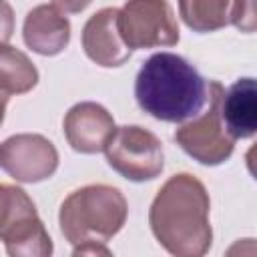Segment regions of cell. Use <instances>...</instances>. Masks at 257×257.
<instances>
[{"mask_svg": "<svg viewBox=\"0 0 257 257\" xmlns=\"http://www.w3.org/2000/svg\"><path fill=\"white\" fill-rule=\"evenodd\" d=\"M6 104H8V98L6 96H0V124H2L4 114H6Z\"/></svg>", "mask_w": 257, "mask_h": 257, "instance_id": "obj_19", "label": "cell"}, {"mask_svg": "<svg viewBox=\"0 0 257 257\" xmlns=\"http://www.w3.org/2000/svg\"><path fill=\"white\" fill-rule=\"evenodd\" d=\"M0 241L10 257H48L52 239L28 193L0 183Z\"/></svg>", "mask_w": 257, "mask_h": 257, "instance_id": "obj_5", "label": "cell"}, {"mask_svg": "<svg viewBox=\"0 0 257 257\" xmlns=\"http://www.w3.org/2000/svg\"><path fill=\"white\" fill-rule=\"evenodd\" d=\"M223 84L217 80L207 82V102L203 110L185 120L175 131V143L197 163L205 167H217L231 159L235 151V139L227 133L221 116Z\"/></svg>", "mask_w": 257, "mask_h": 257, "instance_id": "obj_4", "label": "cell"}, {"mask_svg": "<svg viewBox=\"0 0 257 257\" xmlns=\"http://www.w3.org/2000/svg\"><path fill=\"white\" fill-rule=\"evenodd\" d=\"M209 213L211 199L205 185L191 173H177L157 191L149 209V225L167 253L203 257L213 243Z\"/></svg>", "mask_w": 257, "mask_h": 257, "instance_id": "obj_1", "label": "cell"}, {"mask_svg": "<svg viewBox=\"0 0 257 257\" xmlns=\"http://www.w3.org/2000/svg\"><path fill=\"white\" fill-rule=\"evenodd\" d=\"M120 8L108 6L94 12L82 26L80 42L84 54L102 68H116L122 66L133 50L126 46L120 24H118Z\"/></svg>", "mask_w": 257, "mask_h": 257, "instance_id": "obj_9", "label": "cell"}, {"mask_svg": "<svg viewBox=\"0 0 257 257\" xmlns=\"http://www.w3.org/2000/svg\"><path fill=\"white\" fill-rule=\"evenodd\" d=\"M66 143L80 155L102 153L116 131L112 114L98 102L82 100L68 108L62 120Z\"/></svg>", "mask_w": 257, "mask_h": 257, "instance_id": "obj_10", "label": "cell"}, {"mask_svg": "<svg viewBox=\"0 0 257 257\" xmlns=\"http://www.w3.org/2000/svg\"><path fill=\"white\" fill-rule=\"evenodd\" d=\"M92 0H50L52 6H56L64 14H78L82 12Z\"/></svg>", "mask_w": 257, "mask_h": 257, "instance_id": "obj_17", "label": "cell"}, {"mask_svg": "<svg viewBox=\"0 0 257 257\" xmlns=\"http://www.w3.org/2000/svg\"><path fill=\"white\" fill-rule=\"evenodd\" d=\"M0 169L18 183H42L56 173L58 151L44 135H12L0 143Z\"/></svg>", "mask_w": 257, "mask_h": 257, "instance_id": "obj_8", "label": "cell"}, {"mask_svg": "<svg viewBox=\"0 0 257 257\" xmlns=\"http://www.w3.org/2000/svg\"><path fill=\"white\" fill-rule=\"evenodd\" d=\"M233 0H179V16L193 32H215L231 24Z\"/></svg>", "mask_w": 257, "mask_h": 257, "instance_id": "obj_14", "label": "cell"}, {"mask_svg": "<svg viewBox=\"0 0 257 257\" xmlns=\"http://www.w3.org/2000/svg\"><path fill=\"white\" fill-rule=\"evenodd\" d=\"M231 24L235 28H239L241 32H247V34L255 30V4H253V0H233Z\"/></svg>", "mask_w": 257, "mask_h": 257, "instance_id": "obj_15", "label": "cell"}, {"mask_svg": "<svg viewBox=\"0 0 257 257\" xmlns=\"http://www.w3.org/2000/svg\"><path fill=\"white\" fill-rule=\"evenodd\" d=\"M72 255H110V251L102 243H84L72 249Z\"/></svg>", "mask_w": 257, "mask_h": 257, "instance_id": "obj_18", "label": "cell"}, {"mask_svg": "<svg viewBox=\"0 0 257 257\" xmlns=\"http://www.w3.org/2000/svg\"><path fill=\"white\" fill-rule=\"evenodd\" d=\"M118 24L131 50L175 46L181 38L177 16L167 0H126Z\"/></svg>", "mask_w": 257, "mask_h": 257, "instance_id": "obj_7", "label": "cell"}, {"mask_svg": "<svg viewBox=\"0 0 257 257\" xmlns=\"http://www.w3.org/2000/svg\"><path fill=\"white\" fill-rule=\"evenodd\" d=\"M104 155L108 167L133 183L153 181L165 169L161 139L139 124L118 126L104 147Z\"/></svg>", "mask_w": 257, "mask_h": 257, "instance_id": "obj_6", "label": "cell"}, {"mask_svg": "<svg viewBox=\"0 0 257 257\" xmlns=\"http://www.w3.org/2000/svg\"><path fill=\"white\" fill-rule=\"evenodd\" d=\"M221 116L235 141L251 139L257 133V90L253 78H239L223 90Z\"/></svg>", "mask_w": 257, "mask_h": 257, "instance_id": "obj_12", "label": "cell"}, {"mask_svg": "<svg viewBox=\"0 0 257 257\" xmlns=\"http://www.w3.org/2000/svg\"><path fill=\"white\" fill-rule=\"evenodd\" d=\"M135 98L149 116L181 124L203 110L207 80L187 58L173 52H157L137 72Z\"/></svg>", "mask_w": 257, "mask_h": 257, "instance_id": "obj_2", "label": "cell"}, {"mask_svg": "<svg viewBox=\"0 0 257 257\" xmlns=\"http://www.w3.org/2000/svg\"><path fill=\"white\" fill-rule=\"evenodd\" d=\"M128 205L112 185H84L60 205L58 225L64 239L76 247L84 243L106 245L126 223Z\"/></svg>", "mask_w": 257, "mask_h": 257, "instance_id": "obj_3", "label": "cell"}, {"mask_svg": "<svg viewBox=\"0 0 257 257\" xmlns=\"http://www.w3.org/2000/svg\"><path fill=\"white\" fill-rule=\"evenodd\" d=\"M24 44L40 56H56L70 42V22L52 4L34 6L22 24Z\"/></svg>", "mask_w": 257, "mask_h": 257, "instance_id": "obj_11", "label": "cell"}, {"mask_svg": "<svg viewBox=\"0 0 257 257\" xmlns=\"http://www.w3.org/2000/svg\"><path fill=\"white\" fill-rule=\"evenodd\" d=\"M14 34V10L8 0H0V44H8Z\"/></svg>", "mask_w": 257, "mask_h": 257, "instance_id": "obj_16", "label": "cell"}, {"mask_svg": "<svg viewBox=\"0 0 257 257\" xmlns=\"http://www.w3.org/2000/svg\"><path fill=\"white\" fill-rule=\"evenodd\" d=\"M38 84V70L22 50L0 44V96L30 92Z\"/></svg>", "mask_w": 257, "mask_h": 257, "instance_id": "obj_13", "label": "cell"}]
</instances>
